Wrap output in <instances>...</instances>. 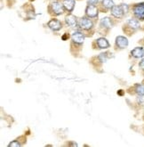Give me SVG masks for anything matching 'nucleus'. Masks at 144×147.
Segmentation results:
<instances>
[{
	"mask_svg": "<svg viewBox=\"0 0 144 147\" xmlns=\"http://www.w3.org/2000/svg\"><path fill=\"white\" fill-rule=\"evenodd\" d=\"M128 12V5H114L111 8V14L116 18H122L125 13Z\"/></svg>",
	"mask_w": 144,
	"mask_h": 147,
	"instance_id": "nucleus-1",
	"label": "nucleus"
},
{
	"mask_svg": "<svg viewBox=\"0 0 144 147\" xmlns=\"http://www.w3.org/2000/svg\"><path fill=\"white\" fill-rule=\"evenodd\" d=\"M63 7H64L63 5H62L61 3H59L58 1H54L50 4L49 10L50 12H52V13H54L55 15H60L64 11Z\"/></svg>",
	"mask_w": 144,
	"mask_h": 147,
	"instance_id": "nucleus-2",
	"label": "nucleus"
},
{
	"mask_svg": "<svg viewBox=\"0 0 144 147\" xmlns=\"http://www.w3.org/2000/svg\"><path fill=\"white\" fill-rule=\"evenodd\" d=\"M133 14L137 19L141 21L144 20V3L135 5L133 7Z\"/></svg>",
	"mask_w": 144,
	"mask_h": 147,
	"instance_id": "nucleus-3",
	"label": "nucleus"
},
{
	"mask_svg": "<svg viewBox=\"0 0 144 147\" xmlns=\"http://www.w3.org/2000/svg\"><path fill=\"white\" fill-rule=\"evenodd\" d=\"M78 26L83 30H89L92 27V22L88 18L83 17L78 21Z\"/></svg>",
	"mask_w": 144,
	"mask_h": 147,
	"instance_id": "nucleus-4",
	"label": "nucleus"
},
{
	"mask_svg": "<svg viewBox=\"0 0 144 147\" xmlns=\"http://www.w3.org/2000/svg\"><path fill=\"white\" fill-rule=\"evenodd\" d=\"M86 15L90 18H94L98 15V9L96 6H94V5H88L86 9Z\"/></svg>",
	"mask_w": 144,
	"mask_h": 147,
	"instance_id": "nucleus-5",
	"label": "nucleus"
},
{
	"mask_svg": "<svg viewBox=\"0 0 144 147\" xmlns=\"http://www.w3.org/2000/svg\"><path fill=\"white\" fill-rule=\"evenodd\" d=\"M48 27L51 29V30H53L54 31H57L59 30H61L62 27V22L59 21V20H56V19H53V20H51L49 22H48Z\"/></svg>",
	"mask_w": 144,
	"mask_h": 147,
	"instance_id": "nucleus-6",
	"label": "nucleus"
},
{
	"mask_svg": "<svg viewBox=\"0 0 144 147\" xmlns=\"http://www.w3.org/2000/svg\"><path fill=\"white\" fill-rule=\"evenodd\" d=\"M116 45H117V47H119L121 49L125 48L126 47L128 46V40L125 37L119 36V37H117L116 38Z\"/></svg>",
	"mask_w": 144,
	"mask_h": 147,
	"instance_id": "nucleus-7",
	"label": "nucleus"
},
{
	"mask_svg": "<svg viewBox=\"0 0 144 147\" xmlns=\"http://www.w3.org/2000/svg\"><path fill=\"white\" fill-rule=\"evenodd\" d=\"M71 38H72V41L77 43V44H82L84 40V36L83 33H81L79 31H76L72 34Z\"/></svg>",
	"mask_w": 144,
	"mask_h": 147,
	"instance_id": "nucleus-8",
	"label": "nucleus"
},
{
	"mask_svg": "<svg viewBox=\"0 0 144 147\" xmlns=\"http://www.w3.org/2000/svg\"><path fill=\"white\" fill-rule=\"evenodd\" d=\"M65 21H66V23L69 26H70V27H72V28H75L76 26L78 24V22L77 18H76V17L74 15H72V14H69L68 16H66Z\"/></svg>",
	"mask_w": 144,
	"mask_h": 147,
	"instance_id": "nucleus-9",
	"label": "nucleus"
},
{
	"mask_svg": "<svg viewBox=\"0 0 144 147\" xmlns=\"http://www.w3.org/2000/svg\"><path fill=\"white\" fill-rule=\"evenodd\" d=\"M96 43H97V46L100 49H105V48H108L109 47V42L106 38H100L96 40Z\"/></svg>",
	"mask_w": 144,
	"mask_h": 147,
	"instance_id": "nucleus-10",
	"label": "nucleus"
},
{
	"mask_svg": "<svg viewBox=\"0 0 144 147\" xmlns=\"http://www.w3.org/2000/svg\"><path fill=\"white\" fill-rule=\"evenodd\" d=\"M131 54L134 58H141L144 55V49L142 47H136L131 52Z\"/></svg>",
	"mask_w": 144,
	"mask_h": 147,
	"instance_id": "nucleus-11",
	"label": "nucleus"
},
{
	"mask_svg": "<svg viewBox=\"0 0 144 147\" xmlns=\"http://www.w3.org/2000/svg\"><path fill=\"white\" fill-rule=\"evenodd\" d=\"M64 8L69 12H72L75 6V0H64L62 3Z\"/></svg>",
	"mask_w": 144,
	"mask_h": 147,
	"instance_id": "nucleus-12",
	"label": "nucleus"
},
{
	"mask_svg": "<svg viewBox=\"0 0 144 147\" xmlns=\"http://www.w3.org/2000/svg\"><path fill=\"white\" fill-rule=\"evenodd\" d=\"M127 26H128L130 29L135 30L139 29V27H140V22L137 20H135V19H131V20L128 21Z\"/></svg>",
	"mask_w": 144,
	"mask_h": 147,
	"instance_id": "nucleus-13",
	"label": "nucleus"
},
{
	"mask_svg": "<svg viewBox=\"0 0 144 147\" xmlns=\"http://www.w3.org/2000/svg\"><path fill=\"white\" fill-rule=\"evenodd\" d=\"M101 23V26L102 27H105V28H111V19L106 17V18H103L100 22Z\"/></svg>",
	"mask_w": 144,
	"mask_h": 147,
	"instance_id": "nucleus-14",
	"label": "nucleus"
},
{
	"mask_svg": "<svg viewBox=\"0 0 144 147\" xmlns=\"http://www.w3.org/2000/svg\"><path fill=\"white\" fill-rule=\"evenodd\" d=\"M102 5L109 9H111L114 6V2L113 0H102Z\"/></svg>",
	"mask_w": 144,
	"mask_h": 147,
	"instance_id": "nucleus-15",
	"label": "nucleus"
},
{
	"mask_svg": "<svg viewBox=\"0 0 144 147\" xmlns=\"http://www.w3.org/2000/svg\"><path fill=\"white\" fill-rule=\"evenodd\" d=\"M135 91L139 94L140 96H144V86L143 85H137L136 88H135Z\"/></svg>",
	"mask_w": 144,
	"mask_h": 147,
	"instance_id": "nucleus-16",
	"label": "nucleus"
},
{
	"mask_svg": "<svg viewBox=\"0 0 144 147\" xmlns=\"http://www.w3.org/2000/svg\"><path fill=\"white\" fill-rule=\"evenodd\" d=\"M99 2V0H87L88 5H96Z\"/></svg>",
	"mask_w": 144,
	"mask_h": 147,
	"instance_id": "nucleus-17",
	"label": "nucleus"
},
{
	"mask_svg": "<svg viewBox=\"0 0 144 147\" xmlns=\"http://www.w3.org/2000/svg\"><path fill=\"white\" fill-rule=\"evenodd\" d=\"M100 59H102V62H106L107 61V58H106V54H101L100 55Z\"/></svg>",
	"mask_w": 144,
	"mask_h": 147,
	"instance_id": "nucleus-18",
	"label": "nucleus"
},
{
	"mask_svg": "<svg viewBox=\"0 0 144 147\" xmlns=\"http://www.w3.org/2000/svg\"><path fill=\"white\" fill-rule=\"evenodd\" d=\"M11 146H20V144H19V143H17L16 141H13V143H11V144H9V147H11Z\"/></svg>",
	"mask_w": 144,
	"mask_h": 147,
	"instance_id": "nucleus-19",
	"label": "nucleus"
},
{
	"mask_svg": "<svg viewBox=\"0 0 144 147\" xmlns=\"http://www.w3.org/2000/svg\"><path fill=\"white\" fill-rule=\"evenodd\" d=\"M140 67L144 71V59H142L141 61L140 62Z\"/></svg>",
	"mask_w": 144,
	"mask_h": 147,
	"instance_id": "nucleus-20",
	"label": "nucleus"
}]
</instances>
